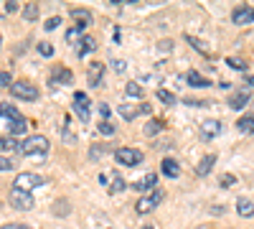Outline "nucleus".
Masks as SVG:
<instances>
[{"mask_svg":"<svg viewBox=\"0 0 254 229\" xmlns=\"http://www.w3.org/2000/svg\"><path fill=\"white\" fill-rule=\"evenodd\" d=\"M89 229H99V227H89ZM104 229H112V227H104Z\"/></svg>","mask_w":254,"mask_h":229,"instance_id":"nucleus-46","label":"nucleus"},{"mask_svg":"<svg viewBox=\"0 0 254 229\" xmlns=\"http://www.w3.org/2000/svg\"><path fill=\"white\" fill-rule=\"evenodd\" d=\"M214 165H216V153H208V155H203V158H201V163L196 165V176H201V178H203V176H208Z\"/></svg>","mask_w":254,"mask_h":229,"instance_id":"nucleus-15","label":"nucleus"},{"mask_svg":"<svg viewBox=\"0 0 254 229\" xmlns=\"http://www.w3.org/2000/svg\"><path fill=\"white\" fill-rule=\"evenodd\" d=\"M13 79H10V72H0V87H8L10 89Z\"/></svg>","mask_w":254,"mask_h":229,"instance_id":"nucleus-37","label":"nucleus"},{"mask_svg":"<svg viewBox=\"0 0 254 229\" xmlns=\"http://www.w3.org/2000/svg\"><path fill=\"white\" fill-rule=\"evenodd\" d=\"M186 81H188V84H190V87H208V84H211V81H208L206 76H201V74H198L196 69L186 74Z\"/></svg>","mask_w":254,"mask_h":229,"instance_id":"nucleus-24","label":"nucleus"},{"mask_svg":"<svg viewBox=\"0 0 254 229\" xmlns=\"http://www.w3.org/2000/svg\"><path fill=\"white\" fill-rule=\"evenodd\" d=\"M160 171H163V176H168V178H178V176H181V165H178L173 158H165V160L160 163Z\"/></svg>","mask_w":254,"mask_h":229,"instance_id":"nucleus-17","label":"nucleus"},{"mask_svg":"<svg viewBox=\"0 0 254 229\" xmlns=\"http://www.w3.org/2000/svg\"><path fill=\"white\" fill-rule=\"evenodd\" d=\"M74 112L79 115L81 122H89L92 120V102L87 97V92H74Z\"/></svg>","mask_w":254,"mask_h":229,"instance_id":"nucleus-6","label":"nucleus"},{"mask_svg":"<svg viewBox=\"0 0 254 229\" xmlns=\"http://www.w3.org/2000/svg\"><path fill=\"white\" fill-rule=\"evenodd\" d=\"M125 94H127V97H135V99H142V97H145V89L137 84V81H130V84L125 87Z\"/></svg>","mask_w":254,"mask_h":229,"instance_id":"nucleus-26","label":"nucleus"},{"mask_svg":"<svg viewBox=\"0 0 254 229\" xmlns=\"http://www.w3.org/2000/svg\"><path fill=\"white\" fill-rule=\"evenodd\" d=\"M115 69H117V72H125V61L117 59V61H115Z\"/></svg>","mask_w":254,"mask_h":229,"instance_id":"nucleus-43","label":"nucleus"},{"mask_svg":"<svg viewBox=\"0 0 254 229\" xmlns=\"http://www.w3.org/2000/svg\"><path fill=\"white\" fill-rule=\"evenodd\" d=\"M221 122L219 120H206L203 125H201V135L206 138V140H211V138H216V135H221Z\"/></svg>","mask_w":254,"mask_h":229,"instance_id":"nucleus-13","label":"nucleus"},{"mask_svg":"<svg viewBox=\"0 0 254 229\" xmlns=\"http://www.w3.org/2000/svg\"><path fill=\"white\" fill-rule=\"evenodd\" d=\"M5 128H8L10 138H13V135H23V133L28 130V120H26V117H20V120H10V122H5Z\"/></svg>","mask_w":254,"mask_h":229,"instance_id":"nucleus-19","label":"nucleus"},{"mask_svg":"<svg viewBox=\"0 0 254 229\" xmlns=\"http://www.w3.org/2000/svg\"><path fill=\"white\" fill-rule=\"evenodd\" d=\"M163 130V120H147V125H145V135H158Z\"/></svg>","mask_w":254,"mask_h":229,"instance_id":"nucleus-27","label":"nucleus"},{"mask_svg":"<svg viewBox=\"0 0 254 229\" xmlns=\"http://www.w3.org/2000/svg\"><path fill=\"white\" fill-rule=\"evenodd\" d=\"M226 64H229L231 69H237V72H244V69H247V61L239 59V56H229V59H226Z\"/></svg>","mask_w":254,"mask_h":229,"instance_id":"nucleus-29","label":"nucleus"},{"mask_svg":"<svg viewBox=\"0 0 254 229\" xmlns=\"http://www.w3.org/2000/svg\"><path fill=\"white\" fill-rule=\"evenodd\" d=\"M66 212H69V209H66V201L61 199V201L56 204V214H59V217H64V214H66Z\"/></svg>","mask_w":254,"mask_h":229,"instance_id":"nucleus-39","label":"nucleus"},{"mask_svg":"<svg viewBox=\"0 0 254 229\" xmlns=\"http://www.w3.org/2000/svg\"><path fill=\"white\" fill-rule=\"evenodd\" d=\"M0 44H3V38H0Z\"/></svg>","mask_w":254,"mask_h":229,"instance_id":"nucleus-48","label":"nucleus"},{"mask_svg":"<svg viewBox=\"0 0 254 229\" xmlns=\"http://www.w3.org/2000/svg\"><path fill=\"white\" fill-rule=\"evenodd\" d=\"M15 168V160L8 155H0V171H13Z\"/></svg>","mask_w":254,"mask_h":229,"instance_id":"nucleus-34","label":"nucleus"},{"mask_svg":"<svg viewBox=\"0 0 254 229\" xmlns=\"http://www.w3.org/2000/svg\"><path fill=\"white\" fill-rule=\"evenodd\" d=\"M249 87H254V76H249Z\"/></svg>","mask_w":254,"mask_h":229,"instance_id":"nucleus-44","label":"nucleus"},{"mask_svg":"<svg viewBox=\"0 0 254 229\" xmlns=\"http://www.w3.org/2000/svg\"><path fill=\"white\" fill-rule=\"evenodd\" d=\"M160 201H163V191H160V189H155V191H150V194H145V196H140V199H137L135 212H137V214H150Z\"/></svg>","mask_w":254,"mask_h":229,"instance_id":"nucleus-5","label":"nucleus"},{"mask_svg":"<svg viewBox=\"0 0 254 229\" xmlns=\"http://www.w3.org/2000/svg\"><path fill=\"white\" fill-rule=\"evenodd\" d=\"M237 128H239V133L252 135V133H254V115H242L239 122H237Z\"/></svg>","mask_w":254,"mask_h":229,"instance_id":"nucleus-23","label":"nucleus"},{"mask_svg":"<svg viewBox=\"0 0 254 229\" xmlns=\"http://www.w3.org/2000/svg\"><path fill=\"white\" fill-rule=\"evenodd\" d=\"M125 189H127L125 178H122L117 171H112V176H110V194H120V191H125Z\"/></svg>","mask_w":254,"mask_h":229,"instance_id":"nucleus-22","label":"nucleus"},{"mask_svg":"<svg viewBox=\"0 0 254 229\" xmlns=\"http://www.w3.org/2000/svg\"><path fill=\"white\" fill-rule=\"evenodd\" d=\"M0 153H20V143L13 138H0Z\"/></svg>","mask_w":254,"mask_h":229,"instance_id":"nucleus-25","label":"nucleus"},{"mask_svg":"<svg viewBox=\"0 0 254 229\" xmlns=\"http://www.w3.org/2000/svg\"><path fill=\"white\" fill-rule=\"evenodd\" d=\"M237 212H239V217L249 219V217H254V204H252L247 196H242V199L237 201Z\"/></svg>","mask_w":254,"mask_h":229,"instance_id":"nucleus-21","label":"nucleus"},{"mask_svg":"<svg viewBox=\"0 0 254 229\" xmlns=\"http://www.w3.org/2000/svg\"><path fill=\"white\" fill-rule=\"evenodd\" d=\"M66 41H69V44H79V41H81V31H79L76 26H71V28L66 31Z\"/></svg>","mask_w":254,"mask_h":229,"instance_id":"nucleus-33","label":"nucleus"},{"mask_svg":"<svg viewBox=\"0 0 254 229\" xmlns=\"http://www.w3.org/2000/svg\"><path fill=\"white\" fill-rule=\"evenodd\" d=\"M71 20H74V26L79 31L87 28L92 23V10H87V8H71Z\"/></svg>","mask_w":254,"mask_h":229,"instance_id":"nucleus-11","label":"nucleus"},{"mask_svg":"<svg viewBox=\"0 0 254 229\" xmlns=\"http://www.w3.org/2000/svg\"><path fill=\"white\" fill-rule=\"evenodd\" d=\"M155 186H158V173H145L140 181L132 183V189H135V191H147V194H150V191H155Z\"/></svg>","mask_w":254,"mask_h":229,"instance_id":"nucleus-12","label":"nucleus"},{"mask_svg":"<svg viewBox=\"0 0 254 229\" xmlns=\"http://www.w3.org/2000/svg\"><path fill=\"white\" fill-rule=\"evenodd\" d=\"M0 229H31V227H28V224H18V222H15V224H3Z\"/></svg>","mask_w":254,"mask_h":229,"instance_id":"nucleus-40","label":"nucleus"},{"mask_svg":"<svg viewBox=\"0 0 254 229\" xmlns=\"http://www.w3.org/2000/svg\"><path fill=\"white\" fill-rule=\"evenodd\" d=\"M0 117H3L5 122H10V120H20L23 115H20V112L10 105V102H0Z\"/></svg>","mask_w":254,"mask_h":229,"instance_id":"nucleus-20","label":"nucleus"},{"mask_svg":"<svg viewBox=\"0 0 254 229\" xmlns=\"http://www.w3.org/2000/svg\"><path fill=\"white\" fill-rule=\"evenodd\" d=\"M247 102H249V89H239V92H234L229 97V107L231 110H242Z\"/></svg>","mask_w":254,"mask_h":229,"instance_id":"nucleus-16","label":"nucleus"},{"mask_svg":"<svg viewBox=\"0 0 254 229\" xmlns=\"http://www.w3.org/2000/svg\"><path fill=\"white\" fill-rule=\"evenodd\" d=\"M5 10L8 13H15L18 10V3H13V0H10V3H5Z\"/></svg>","mask_w":254,"mask_h":229,"instance_id":"nucleus-42","label":"nucleus"},{"mask_svg":"<svg viewBox=\"0 0 254 229\" xmlns=\"http://www.w3.org/2000/svg\"><path fill=\"white\" fill-rule=\"evenodd\" d=\"M158 99L165 102V105H176V94H171L168 89H158Z\"/></svg>","mask_w":254,"mask_h":229,"instance_id":"nucleus-32","label":"nucleus"},{"mask_svg":"<svg viewBox=\"0 0 254 229\" xmlns=\"http://www.w3.org/2000/svg\"><path fill=\"white\" fill-rule=\"evenodd\" d=\"M186 38H188V44L193 46V49H198V51H201L203 56H211V51H208V49L203 46V41H198V38H193V36H186Z\"/></svg>","mask_w":254,"mask_h":229,"instance_id":"nucleus-31","label":"nucleus"},{"mask_svg":"<svg viewBox=\"0 0 254 229\" xmlns=\"http://www.w3.org/2000/svg\"><path fill=\"white\" fill-rule=\"evenodd\" d=\"M198 229H211V227H198Z\"/></svg>","mask_w":254,"mask_h":229,"instance_id":"nucleus-47","label":"nucleus"},{"mask_svg":"<svg viewBox=\"0 0 254 229\" xmlns=\"http://www.w3.org/2000/svg\"><path fill=\"white\" fill-rule=\"evenodd\" d=\"M231 20H234L237 26H249L254 23V8L252 5H237L231 10Z\"/></svg>","mask_w":254,"mask_h":229,"instance_id":"nucleus-9","label":"nucleus"},{"mask_svg":"<svg viewBox=\"0 0 254 229\" xmlns=\"http://www.w3.org/2000/svg\"><path fill=\"white\" fill-rule=\"evenodd\" d=\"M142 229H155V227H153V224H145V227H142Z\"/></svg>","mask_w":254,"mask_h":229,"instance_id":"nucleus-45","label":"nucleus"},{"mask_svg":"<svg viewBox=\"0 0 254 229\" xmlns=\"http://www.w3.org/2000/svg\"><path fill=\"white\" fill-rule=\"evenodd\" d=\"M102 79H104V64L102 61H92V67L87 69V81L92 87H102Z\"/></svg>","mask_w":254,"mask_h":229,"instance_id":"nucleus-10","label":"nucleus"},{"mask_svg":"<svg viewBox=\"0 0 254 229\" xmlns=\"http://www.w3.org/2000/svg\"><path fill=\"white\" fill-rule=\"evenodd\" d=\"M142 151H137V148H115V160L120 163V165H130V168H135V165H140L142 163Z\"/></svg>","mask_w":254,"mask_h":229,"instance_id":"nucleus-3","label":"nucleus"},{"mask_svg":"<svg viewBox=\"0 0 254 229\" xmlns=\"http://www.w3.org/2000/svg\"><path fill=\"white\" fill-rule=\"evenodd\" d=\"M49 181L41 176V173H33V171H23V173H18L15 176V183H13V189H20V191H33V189H41V186H46Z\"/></svg>","mask_w":254,"mask_h":229,"instance_id":"nucleus-2","label":"nucleus"},{"mask_svg":"<svg viewBox=\"0 0 254 229\" xmlns=\"http://www.w3.org/2000/svg\"><path fill=\"white\" fill-rule=\"evenodd\" d=\"M49 148H51V143H49L46 135H31V138H26L23 143H20V155H26V158H46Z\"/></svg>","mask_w":254,"mask_h":229,"instance_id":"nucleus-1","label":"nucleus"},{"mask_svg":"<svg viewBox=\"0 0 254 229\" xmlns=\"http://www.w3.org/2000/svg\"><path fill=\"white\" fill-rule=\"evenodd\" d=\"M10 204L15 206V209H20V212H31L33 206H36L33 194H28V191H20V189H10Z\"/></svg>","mask_w":254,"mask_h":229,"instance_id":"nucleus-7","label":"nucleus"},{"mask_svg":"<svg viewBox=\"0 0 254 229\" xmlns=\"http://www.w3.org/2000/svg\"><path fill=\"white\" fill-rule=\"evenodd\" d=\"M49 81H51V84H56V87H66V84H71V81H74V74H71V69H66V67L59 64V67L51 69Z\"/></svg>","mask_w":254,"mask_h":229,"instance_id":"nucleus-8","label":"nucleus"},{"mask_svg":"<svg viewBox=\"0 0 254 229\" xmlns=\"http://www.w3.org/2000/svg\"><path fill=\"white\" fill-rule=\"evenodd\" d=\"M99 133L102 135H115V125H110V120H102L99 122Z\"/></svg>","mask_w":254,"mask_h":229,"instance_id":"nucleus-35","label":"nucleus"},{"mask_svg":"<svg viewBox=\"0 0 254 229\" xmlns=\"http://www.w3.org/2000/svg\"><path fill=\"white\" fill-rule=\"evenodd\" d=\"M23 18L28 20V23H33V20L38 18V5H36V3H28V5H23Z\"/></svg>","mask_w":254,"mask_h":229,"instance_id":"nucleus-28","label":"nucleus"},{"mask_svg":"<svg viewBox=\"0 0 254 229\" xmlns=\"http://www.w3.org/2000/svg\"><path fill=\"white\" fill-rule=\"evenodd\" d=\"M147 115L150 112V105H140V107H132V105H120V115L125 117V120H135L137 115Z\"/></svg>","mask_w":254,"mask_h":229,"instance_id":"nucleus-14","label":"nucleus"},{"mask_svg":"<svg viewBox=\"0 0 254 229\" xmlns=\"http://www.w3.org/2000/svg\"><path fill=\"white\" fill-rule=\"evenodd\" d=\"M10 94H13L15 99H26V102L38 99V89L31 84V81H26V79H18V81H13V84H10Z\"/></svg>","mask_w":254,"mask_h":229,"instance_id":"nucleus-4","label":"nucleus"},{"mask_svg":"<svg viewBox=\"0 0 254 229\" xmlns=\"http://www.w3.org/2000/svg\"><path fill=\"white\" fill-rule=\"evenodd\" d=\"M38 54L41 56H54V46L46 44V41H41V44H38Z\"/></svg>","mask_w":254,"mask_h":229,"instance_id":"nucleus-36","label":"nucleus"},{"mask_svg":"<svg viewBox=\"0 0 254 229\" xmlns=\"http://www.w3.org/2000/svg\"><path fill=\"white\" fill-rule=\"evenodd\" d=\"M219 186H221V189H231V186H237V176L234 173H224L219 178Z\"/></svg>","mask_w":254,"mask_h":229,"instance_id":"nucleus-30","label":"nucleus"},{"mask_svg":"<svg viewBox=\"0 0 254 229\" xmlns=\"http://www.w3.org/2000/svg\"><path fill=\"white\" fill-rule=\"evenodd\" d=\"M59 23H61V18L54 15V18H49L46 23H44V28H46V31H54V28H59Z\"/></svg>","mask_w":254,"mask_h":229,"instance_id":"nucleus-38","label":"nucleus"},{"mask_svg":"<svg viewBox=\"0 0 254 229\" xmlns=\"http://www.w3.org/2000/svg\"><path fill=\"white\" fill-rule=\"evenodd\" d=\"M94 49H97V41H94V38H89V36H81V41L76 44V56H79V59H84V56H87L89 51H94Z\"/></svg>","mask_w":254,"mask_h":229,"instance_id":"nucleus-18","label":"nucleus"},{"mask_svg":"<svg viewBox=\"0 0 254 229\" xmlns=\"http://www.w3.org/2000/svg\"><path fill=\"white\" fill-rule=\"evenodd\" d=\"M99 112H102V120H107V117H110V105H104V102H102V105H99Z\"/></svg>","mask_w":254,"mask_h":229,"instance_id":"nucleus-41","label":"nucleus"}]
</instances>
